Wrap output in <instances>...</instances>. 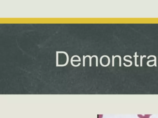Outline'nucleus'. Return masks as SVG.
Segmentation results:
<instances>
[{
	"mask_svg": "<svg viewBox=\"0 0 158 118\" xmlns=\"http://www.w3.org/2000/svg\"><path fill=\"white\" fill-rule=\"evenodd\" d=\"M127 57H129V58H130V59H132V57H131V56H130V55H125V56L123 58L124 61H125L129 62L130 63V64L129 65H127L125 63H124L123 65L125 66H126V67H130V66H131V65H132V64H133V62H132V61H130V60H126V59L125 58H126Z\"/></svg>",
	"mask_w": 158,
	"mask_h": 118,
	"instance_id": "f257e3e1",
	"label": "nucleus"
},
{
	"mask_svg": "<svg viewBox=\"0 0 158 118\" xmlns=\"http://www.w3.org/2000/svg\"><path fill=\"white\" fill-rule=\"evenodd\" d=\"M58 53H64V54H65L66 56V58H67V60H66V63H65V64L64 65H58V66H65V65H67L68 64V62H69V55H68V53H67L65 52L64 51H58Z\"/></svg>",
	"mask_w": 158,
	"mask_h": 118,
	"instance_id": "f03ea898",
	"label": "nucleus"
},
{
	"mask_svg": "<svg viewBox=\"0 0 158 118\" xmlns=\"http://www.w3.org/2000/svg\"><path fill=\"white\" fill-rule=\"evenodd\" d=\"M151 116V115H140V114L138 115V117H139V118H149Z\"/></svg>",
	"mask_w": 158,
	"mask_h": 118,
	"instance_id": "7ed1b4c3",
	"label": "nucleus"
},
{
	"mask_svg": "<svg viewBox=\"0 0 158 118\" xmlns=\"http://www.w3.org/2000/svg\"><path fill=\"white\" fill-rule=\"evenodd\" d=\"M134 57L135 58V66H136V67H138V66H139V65L137 64V58L139 56L137 55V52H135V55H134Z\"/></svg>",
	"mask_w": 158,
	"mask_h": 118,
	"instance_id": "20e7f679",
	"label": "nucleus"
},
{
	"mask_svg": "<svg viewBox=\"0 0 158 118\" xmlns=\"http://www.w3.org/2000/svg\"><path fill=\"white\" fill-rule=\"evenodd\" d=\"M154 57V66H157V65H156V63H157V62H156V57L155 56V55H149V56H148V59H149V58H150V57Z\"/></svg>",
	"mask_w": 158,
	"mask_h": 118,
	"instance_id": "39448f33",
	"label": "nucleus"
},
{
	"mask_svg": "<svg viewBox=\"0 0 158 118\" xmlns=\"http://www.w3.org/2000/svg\"><path fill=\"white\" fill-rule=\"evenodd\" d=\"M59 53H58V51L56 52V66L58 67L59 65Z\"/></svg>",
	"mask_w": 158,
	"mask_h": 118,
	"instance_id": "423d86ee",
	"label": "nucleus"
},
{
	"mask_svg": "<svg viewBox=\"0 0 158 118\" xmlns=\"http://www.w3.org/2000/svg\"><path fill=\"white\" fill-rule=\"evenodd\" d=\"M140 66L141 67H142L143 66V63H142V60H143V58L144 57H146V55H143V56H142V55H140Z\"/></svg>",
	"mask_w": 158,
	"mask_h": 118,
	"instance_id": "0eeeda50",
	"label": "nucleus"
},
{
	"mask_svg": "<svg viewBox=\"0 0 158 118\" xmlns=\"http://www.w3.org/2000/svg\"><path fill=\"white\" fill-rule=\"evenodd\" d=\"M86 58V57H89V66L90 67H91V59H92V58H91V57H90V55H87V56H85Z\"/></svg>",
	"mask_w": 158,
	"mask_h": 118,
	"instance_id": "6e6552de",
	"label": "nucleus"
},
{
	"mask_svg": "<svg viewBox=\"0 0 158 118\" xmlns=\"http://www.w3.org/2000/svg\"><path fill=\"white\" fill-rule=\"evenodd\" d=\"M85 55H83V66L84 67H85Z\"/></svg>",
	"mask_w": 158,
	"mask_h": 118,
	"instance_id": "1a4fd4ad",
	"label": "nucleus"
}]
</instances>
